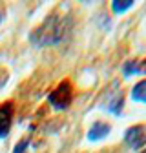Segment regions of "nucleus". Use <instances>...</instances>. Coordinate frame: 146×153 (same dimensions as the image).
<instances>
[{"label":"nucleus","mask_w":146,"mask_h":153,"mask_svg":"<svg viewBox=\"0 0 146 153\" xmlns=\"http://www.w3.org/2000/svg\"><path fill=\"white\" fill-rule=\"evenodd\" d=\"M68 35V18L51 15L31 33V44L35 48H46L62 42Z\"/></svg>","instance_id":"f257e3e1"},{"label":"nucleus","mask_w":146,"mask_h":153,"mask_svg":"<svg viewBox=\"0 0 146 153\" xmlns=\"http://www.w3.org/2000/svg\"><path fill=\"white\" fill-rule=\"evenodd\" d=\"M48 99H49V104H51L55 109H68V106L71 104V99H73L71 84H69L68 80L60 82L57 88L49 93Z\"/></svg>","instance_id":"f03ea898"},{"label":"nucleus","mask_w":146,"mask_h":153,"mask_svg":"<svg viewBox=\"0 0 146 153\" xmlns=\"http://www.w3.org/2000/svg\"><path fill=\"white\" fill-rule=\"evenodd\" d=\"M124 140L128 142V146L133 149H141L146 144V124L141 126H132L130 129H126L124 133Z\"/></svg>","instance_id":"7ed1b4c3"},{"label":"nucleus","mask_w":146,"mask_h":153,"mask_svg":"<svg viewBox=\"0 0 146 153\" xmlns=\"http://www.w3.org/2000/svg\"><path fill=\"white\" fill-rule=\"evenodd\" d=\"M11 120H13V102L9 100L0 104V139H4L9 133Z\"/></svg>","instance_id":"20e7f679"},{"label":"nucleus","mask_w":146,"mask_h":153,"mask_svg":"<svg viewBox=\"0 0 146 153\" xmlns=\"http://www.w3.org/2000/svg\"><path fill=\"white\" fill-rule=\"evenodd\" d=\"M110 129H112L110 124H106V122H95L93 126L89 128V131H88V139L89 140H101V139L108 137Z\"/></svg>","instance_id":"39448f33"},{"label":"nucleus","mask_w":146,"mask_h":153,"mask_svg":"<svg viewBox=\"0 0 146 153\" xmlns=\"http://www.w3.org/2000/svg\"><path fill=\"white\" fill-rule=\"evenodd\" d=\"M132 99L135 102H144L146 104V80H141L133 86L132 89Z\"/></svg>","instance_id":"423d86ee"},{"label":"nucleus","mask_w":146,"mask_h":153,"mask_svg":"<svg viewBox=\"0 0 146 153\" xmlns=\"http://www.w3.org/2000/svg\"><path fill=\"white\" fill-rule=\"evenodd\" d=\"M132 6H133L132 0H126V2H124V0H113V2H112V9L115 13H124V11L130 9Z\"/></svg>","instance_id":"0eeeda50"},{"label":"nucleus","mask_w":146,"mask_h":153,"mask_svg":"<svg viewBox=\"0 0 146 153\" xmlns=\"http://www.w3.org/2000/svg\"><path fill=\"white\" fill-rule=\"evenodd\" d=\"M122 100H124V97H122V93H119L117 95V99H112V102H110V111L112 113H115V115H119L121 113V109H122Z\"/></svg>","instance_id":"6e6552de"},{"label":"nucleus","mask_w":146,"mask_h":153,"mask_svg":"<svg viewBox=\"0 0 146 153\" xmlns=\"http://www.w3.org/2000/svg\"><path fill=\"white\" fill-rule=\"evenodd\" d=\"M28 146H29V139L26 137V139H22L20 142H18V144L15 146L13 153H26V151H28Z\"/></svg>","instance_id":"1a4fd4ad"},{"label":"nucleus","mask_w":146,"mask_h":153,"mask_svg":"<svg viewBox=\"0 0 146 153\" xmlns=\"http://www.w3.org/2000/svg\"><path fill=\"white\" fill-rule=\"evenodd\" d=\"M137 71H141V66H137V62H128L124 66V75L126 76H130L132 73H137Z\"/></svg>","instance_id":"9d476101"},{"label":"nucleus","mask_w":146,"mask_h":153,"mask_svg":"<svg viewBox=\"0 0 146 153\" xmlns=\"http://www.w3.org/2000/svg\"><path fill=\"white\" fill-rule=\"evenodd\" d=\"M141 69H142V71H146V60L142 62V66H141Z\"/></svg>","instance_id":"9b49d317"},{"label":"nucleus","mask_w":146,"mask_h":153,"mask_svg":"<svg viewBox=\"0 0 146 153\" xmlns=\"http://www.w3.org/2000/svg\"><path fill=\"white\" fill-rule=\"evenodd\" d=\"M2 18H4V13H2V9H0V22H2Z\"/></svg>","instance_id":"f8f14e48"},{"label":"nucleus","mask_w":146,"mask_h":153,"mask_svg":"<svg viewBox=\"0 0 146 153\" xmlns=\"http://www.w3.org/2000/svg\"><path fill=\"white\" fill-rule=\"evenodd\" d=\"M142 153H146V149H144V151H142Z\"/></svg>","instance_id":"ddd939ff"}]
</instances>
